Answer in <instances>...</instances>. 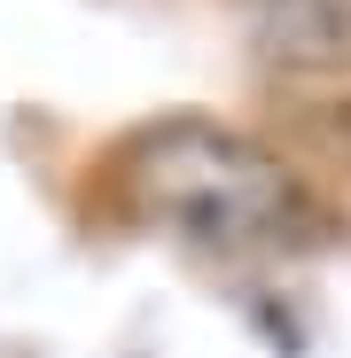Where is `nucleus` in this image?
Here are the masks:
<instances>
[{
  "label": "nucleus",
  "mask_w": 351,
  "mask_h": 358,
  "mask_svg": "<svg viewBox=\"0 0 351 358\" xmlns=\"http://www.w3.org/2000/svg\"><path fill=\"white\" fill-rule=\"evenodd\" d=\"M250 39L297 78H351V0H250Z\"/></svg>",
  "instance_id": "nucleus-2"
},
{
  "label": "nucleus",
  "mask_w": 351,
  "mask_h": 358,
  "mask_svg": "<svg viewBox=\"0 0 351 358\" xmlns=\"http://www.w3.org/2000/svg\"><path fill=\"white\" fill-rule=\"evenodd\" d=\"M125 195L141 218L180 226L188 242L211 250H273L320 226L305 179L273 148L203 125V117H172L125 148Z\"/></svg>",
  "instance_id": "nucleus-1"
}]
</instances>
